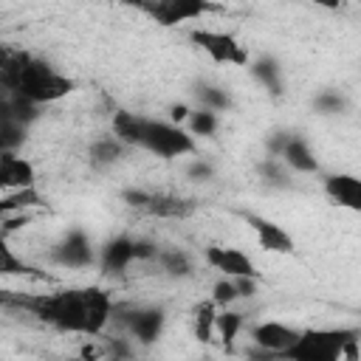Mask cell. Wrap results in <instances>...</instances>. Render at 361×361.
<instances>
[{
	"label": "cell",
	"instance_id": "obj_2",
	"mask_svg": "<svg viewBox=\"0 0 361 361\" xmlns=\"http://www.w3.org/2000/svg\"><path fill=\"white\" fill-rule=\"evenodd\" d=\"M355 327H333V330H302L296 341L282 353L290 361H338L347 341L358 338Z\"/></svg>",
	"mask_w": 361,
	"mask_h": 361
},
{
	"label": "cell",
	"instance_id": "obj_15",
	"mask_svg": "<svg viewBox=\"0 0 361 361\" xmlns=\"http://www.w3.org/2000/svg\"><path fill=\"white\" fill-rule=\"evenodd\" d=\"M28 62H31L28 51H23L20 45H11V42H0V87L14 90Z\"/></svg>",
	"mask_w": 361,
	"mask_h": 361
},
{
	"label": "cell",
	"instance_id": "obj_26",
	"mask_svg": "<svg viewBox=\"0 0 361 361\" xmlns=\"http://www.w3.org/2000/svg\"><path fill=\"white\" fill-rule=\"evenodd\" d=\"M259 175L271 186H288V166L276 155H268V158L259 161Z\"/></svg>",
	"mask_w": 361,
	"mask_h": 361
},
{
	"label": "cell",
	"instance_id": "obj_5",
	"mask_svg": "<svg viewBox=\"0 0 361 361\" xmlns=\"http://www.w3.org/2000/svg\"><path fill=\"white\" fill-rule=\"evenodd\" d=\"M127 6H135L158 25H180L189 20L203 17L206 11H214L217 6L212 0H124Z\"/></svg>",
	"mask_w": 361,
	"mask_h": 361
},
{
	"label": "cell",
	"instance_id": "obj_22",
	"mask_svg": "<svg viewBox=\"0 0 361 361\" xmlns=\"http://www.w3.org/2000/svg\"><path fill=\"white\" fill-rule=\"evenodd\" d=\"M25 124L14 121V118H0V155L17 152L25 141Z\"/></svg>",
	"mask_w": 361,
	"mask_h": 361
},
{
	"label": "cell",
	"instance_id": "obj_23",
	"mask_svg": "<svg viewBox=\"0 0 361 361\" xmlns=\"http://www.w3.org/2000/svg\"><path fill=\"white\" fill-rule=\"evenodd\" d=\"M186 130L197 138V135H214L217 133V113L214 110H206V107H195L189 110L186 116Z\"/></svg>",
	"mask_w": 361,
	"mask_h": 361
},
{
	"label": "cell",
	"instance_id": "obj_9",
	"mask_svg": "<svg viewBox=\"0 0 361 361\" xmlns=\"http://www.w3.org/2000/svg\"><path fill=\"white\" fill-rule=\"evenodd\" d=\"M37 180L34 164L17 152L0 155V195L3 192H20V189H31Z\"/></svg>",
	"mask_w": 361,
	"mask_h": 361
},
{
	"label": "cell",
	"instance_id": "obj_12",
	"mask_svg": "<svg viewBox=\"0 0 361 361\" xmlns=\"http://www.w3.org/2000/svg\"><path fill=\"white\" fill-rule=\"evenodd\" d=\"M96 262H99L102 271L110 274V276L124 274V271L135 262V257H133V237H127V234L113 237V240L102 248V254L96 257Z\"/></svg>",
	"mask_w": 361,
	"mask_h": 361
},
{
	"label": "cell",
	"instance_id": "obj_25",
	"mask_svg": "<svg viewBox=\"0 0 361 361\" xmlns=\"http://www.w3.org/2000/svg\"><path fill=\"white\" fill-rule=\"evenodd\" d=\"M214 316H217V305H214L212 299L197 305V310H195V338H200V341H212V333H214Z\"/></svg>",
	"mask_w": 361,
	"mask_h": 361
},
{
	"label": "cell",
	"instance_id": "obj_13",
	"mask_svg": "<svg viewBox=\"0 0 361 361\" xmlns=\"http://www.w3.org/2000/svg\"><path fill=\"white\" fill-rule=\"evenodd\" d=\"M324 192L330 195L333 203L358 212L361 209V180L350 172H338V175H327L324 178Z\"/></svg>",
	"mask_w": 361,
	"mask_h": 361
},
{
	"label": "cell",
	"instance_id": "obj_18",
	"mask_svg": "<svg viewBox=\"0 0 361 361\" xmlns=\"http://www.w3.org/2000/svg\"><path fill=\"white\" fill-rule=\"evenodd\" d=\"M248 68H251V76H254L268 93L282 96V68H279V62H276L274 56H259V59L248 62Z\"/></svg>",
	"mask_w": 361,
	"mask_h": 361
},
{
	"label": "cell",
	"instance_id": "obj_24",
	"mask_svg": "<svg viewBox=\"0 0 361 361\" xmlns=\"http://www.w3.org/2000/svg\"><path fill=\"white\" fill-rule=\"evenodd\" d=\"M195 96H197V102H200V107H206V110H214V113H223V110H231V96H228V90H223V87H214V85H200L197 90H195Z\"/></svg>",
	"mask_w": 361,
	"mask_h": 361
},
{
	"label": "cell",
	"instance_id": "obj_17",
	"mask_svg": "<svg viewBox=\"0 0 361 361\" xmlns=\"http://www.w3.org/2000/svg\"><path fill=\"white\" fill-rule=\"evenodd\" d=\"M113 135H116L124 147H141L144 116L130 113V110H116V113H113Z\"/></svg>",
	"mask_w": 361,
	"mask_h": 361
},
{
	"label": "cell",
	"instance_id": "obj_19",
	"mask_svg": "<svg viewBox=\"0 0 361 361\" xmlns=\"http://www.w3.org/2000/svg\"><path fill=\"white\" fill-rule=\"evenodd\" d=\"M152 262H158L161 274L175 276V279H180V276H189V274H192V259H189V254H186V251H180V248H158V254H155V259H152Z\"/></svg>",
	"mask_w": 361,
	"mask_h": 361
},
{
	"label": "cell",
	"instance_id": "obj_6",
	"mask_svg": "<svg viewBox=\"0 0 361 361\" xmlns=\"http://www.w3.org/2000/svg\"><path fill=\"white\" fill-rule=\"evenodd\" d=\"M189 39L206 51L212 56V62L217 65H237V68H245L251 59H248V51L240 45L237 37L226 34V31H212V28H195L189 31Z\"/></svg>",
	"mask_w": 361,
	"mask_h": 361
},
{
	"label": "cell",
	"instance_id": "obj_31",
	"mask_svg": "<svg viewBox=\"0 0 361 361\" xmlns=\"http://www.w3.org/2000/svg\"><path fill=\"white\" fill-rule=\"evenodd\" d=\"M102 353L104 355H113V358H130L133 355V347L127 344V338H104Z\"/></svg>",
	"mask_w": 361,
	"mask_h": 361
},
{
	"label": "cell",
	"instance_id": "obj_33",
	"mask_svg": "<svg viewBox=\"0 0 361 361\" xmlns=\"http://www.w3.org/2000/svg\"><path fill=\"white\" fill-rule=\"evenodd\" d=\"M310 3H316V6H324V8H338L344 0H310Z\"/></svg>",
	"mask_w": 361,
	"mask_h": 361
},
{
	"label": "cell",
	"instance_id": "obj_20",
	"mask_svg": "<svg viewBox=\"0 0 361 361\" xmlns=\"http://www.w3.org/2000/svg\"><path fill=\"white\" fill-rule=\"evenodd\" d=\"M124 149L127 147L116 135H104V138H99V141L90 144V161L99 164V166H110V164H116L124 155Z\"/></svg>",
	"mask_w": 361,
	"mask_h": 361
},
{
	"label": "cell",
	"instance_id": "obj_11",
	"mask_svg": "<svg viewBox=\"0 0 361 361\" xmlns=\"http://www.w3.org/2000/svg\"><path fill=\"white\" fill-rule=\"evenodd\" d=\"M243 217H245V223L257 231L259 248L274 251V254H290V251H293V237H290L282 226H276V223H271V220H265V217H257V214H243Z\"/></svg>",
	"mask_w": 361,
	"mask_h": 361
},
{
	"label": "cell",
	"instance_id": "obj_1",
	"mask_svg": "<svg viewBox=\"0 0 361 361\" xmlns=\"http://www.w3.org/2000/svg\"><path fill=\"white\" fill-rule=\"evenodd\" d=\"M0 307L23 310L42 324H51L65 333L79 336H102L110 324L113 299L104 288H65L51 293H23V290H0Z\"/></svg>",
	"mask_w": 361,
	"mask_h": 361
},
{
	"label": "cell",
	"instance_id": "obj_10",
	"mask_svg": "<svg viewBox=\"0 0 361 361\" xmlns=\"http://www.w3.org/2000/svg\"><path fill=\"white\" fill-rule=\"evenodd\" d=\"M299 330L282 324V322H259L251 327V341L262 350H268L271 355H282L293 341H296Z\"/></svg>",
	"mask_w": 361,
	"mask_h": 361
},
{
	"label": "cell",
	"instance_id": "obj_21",
	"mask_svg": "<svg viewBox=\"0 0 361 361\" xmlns=\"http://www.w3.org/2000/svg\"><path fill=\"white\" fill-rule=\"evenodd\" d=\"M243 324H245L243 313L228 310V307H220V313L214 316V330L220 333V338H223V344H226V347H231V344L237 341V336H240Z\"/></svg>",
	"mask_w": 361,
	"mask_h": 361
},
{
	"label": "cell",
	"instance_id": "obj_14",
	"mask_svg": "<svg viewBox=\"0 0 361 361\" xmlns=\"http://www.w3.org/2000/svg\"><path fill=\"white\" fill-rule=\"evenodd\" d=\"M147 214L152 217H169V220H180V217H189L195 212V200L189 197H178V195H164V192H149L144 209Z\"/></svg>",
	"mask_w": 361,
	"mask_h": 361
},
{
	"label": "cell",
	"instance_id": "obj_32",
	"mask_svg": "<svg viewBox=\"0 0 361 361\" xmlns=\"http://www.w3.org/2000/svg\"><path fill=\"white\" fill-rule=\"evenodd\" d=\"M189 110H192L189 104H172V107H169V121H172V124H183L186 116H189Z\"/></svg>",
	"mask_w": 361,
	"mask_h": 361
},
{
	"label": "cell",
	"instance_id": "obj_29",
	"mask_svg": "<svg viewBox=\"0 0 361 361\" xmlns=\"http://www.w3.org/2000/svg\"><path fill=\"white\" fill-rule=\"evenodd\" d=\"M186 178L189 180H212L214 178V166L203 158H195L189 166H186Z\"/></svg>",
	"mask_w": 361,
	"mask_h": 361
},
{
	"label": "cell",
	"instance_id": "obj_7",
	"mask_svg": "<svg viewBox=\"0 0 361 361\" xmlns=\"http://www.w3.org/2000/svg\"><path fill=\"white\" fill-rule=\"evenodd\" d=\"M51 259H54L59 268L85 271V268L96 265V248H93L90 237H87L82 228H73V231H68V234L54 245Z\"/></svg>",
	"mask_w": 361,
	"mask_h": 361
},
{
	"label": "cell",
	"instance_id": "obj_16",
	"mask_svg": "<svg viewBox=\"0 0 361 361\" xmlns=\"http://www.w3.org/2000/svg\"><path fill=\"white\" fill-rule=\"evenodd\" d=\"M279 158H282V164H285L288 169H293V172H302V175H313V172H319V161H316V155L310 152L307 141L299 138L296 133L288 135V141H285Z\"/></svg>",
	"mask_w": 361,
	"mask_h": 361
},
{
	"label": "cell",
	"instance_id": "obj_3",
	"mask_svg": "<svg viewBox=\"0 0 361 361\" xmlns=\"http://www.w3.org/2000/svg\"><path fill=\"white\" fill-rule=\"evenodd\" d=\"M14 90L20 96H25L28 102H34V104H51V102L65 99L73 90V79L59 73L48 62L31 56V62L25 65V71H23V76H20Z\"/></svg>",
	"mask_w": 361,
	"mask_h": 361
},
{
	"label": "cell",
	"instance_id": "obj_30",
	"mask_svg": "<svg viewBox=\"0 0 361 361\" xmlns=\"http://www.w3.org/2000/svg\"><path fill=\"white\" fill-rule=\"evenodd\" d=\"M231 282H234V290L240 299H251L259 288V276H231Z\"/></svg>",
	"mask_w": 361,
	"mask_h": 361
},
{
	"label": "cell",
	"instance_id": "obj_28",
	"mask_svg": "<svg viewBox=\"0 0 361 361\" xmlns=\"http://www.w3.org/2000/svg\"><path fill=\"white\" fill-rule=\"evenodd\" d=\"M344 107H347V102H344V96L338 93V90H324L319 99H316V110L319 113H344Z\"/></svg>",
	"mask_w": 361,
	"mask_h": 361
},
{
	"label": "cell",
	"instance_id": "obj_27",
	"mask_svg": "<svg viewBox=\"0 0 361 361\" xmlns=\"http://www.w3.org/2000/svg\"><path fill=\"white\" fill-rule=\"evenodd\" d=\"M237 299H240V296H237V290H234L231 276H223V279L214 282V288H212V302H214L217 307H228V305H234Z\"/></svg>",
	"mask_w": 361,
	"mask_h": 361
},
{
	"label": "cell",
	"instance_id": "obj_8",
	"mask_svg": "<svg viewBox=\"0 0 361 361\" xmlns=\"http://www.w3.org/2000/svg\"><path fill=\"white\" fill-rule=\"evenodd\" d=\"M206 262L220 271L223 276H259L254 259L240 251V248H226V245H209L206 248Z\"/></svg>",
	"mask_w": 361,
	"mask_h": 361
},
{
	"label": "cell",
	"instance_id": "obj_4",
	"mask_svg": "<svg viewBox=\"0 0 361 361\" xmlns=\"http://www.w3.org/2000/svg\"><path fill=\"white\" fill-rule=\"evenodd\" d=\"M141 149L164 158V161H172V158H183V155H192L197 149L195 144V135L180 127V124H172V121H158V118H147L144 116V135H141Z\"/></svg>",
	"mask_w": 361,
	"mask_h": 361
}]
</instances>
